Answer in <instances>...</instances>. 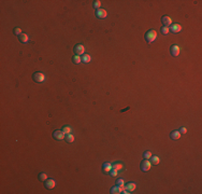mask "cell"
Returning <instances> with one entry per match:
<instances>
[{"label": "cell", "instance_id": "cell-20", "mask_svg": "<svg viewBox=\"0 0 202 194\" xmlns=\"http://www.w3.org/2000/svg\"><path fill=\"white\" fill-rule=\"evenodd\" d=\"M112 168H113V169H115V170H117V172H118V170H121V169H123V164L116 163V164L113 165Z\"/></svg>", "mask_w": 202, "mask_h": 194}, {"label": "cell", "instance_id": "cell-9", "mask_svg": "<svg viewBox=\"0 0 202 194\" xmlns=\"http://www.w3.org/2000/svg\"><path fill=\"white\" fill-rule=\"evenodd\" d=\"M169 30L171 31V32H173V33H178L182 30V26L180 24H173V25L170 26Z\"/></svg>", "mask_w": 202, "mask_h": 194}, {"label": "cell", "instance_id": "cell-16", "mask_svg": "<svg viewBox=\"0 0 202 194\" xmlns=\"http://www.w3.org/2000/svg\"><path fill=\"white\" fill-rule=\"evenodd\" d=\"M121 190H123V188H121V187H118V185H116V187H113L112 189H111V193H112V194L121 193Z\"/></svg>", "mask_w": 202, "mask_h": 194}, {"label": "cell", "instance_id": "cell-19", "mask_svg": "<svg viewBox=\"0 0 202 194\" xmlns=\"http://www.w3.org/2000/svg\"><path fill=\"white\" fill-rule=\"evenodd\" d=\"M72 62L74 63V64L78 65V64H80V63L82 62V58L80 57L79 55H74V56H73V57H72Z\"/></svg>", "mask_w": 202, "mask_h": 194}, {"label": "cell", "instance_id": "cell-24", "mask_svg": "<svg viewBox=\"0 0 202 194\" xmlns=\"http://www.w3.org/2000/svg\"><path fill=\"white\" fill-rule=\"evenodd\" d=\"M62 132L65 134H70L71 133V127L70 126H64L62 127Z\"/></svg>", "mask_w": 202, "mask_h": 194}, {"label": "cell", "instance_id": "cell-17", "mask_svg": "<svg viewBox=\"0 0 202 194\" xmlns=\"http://www.w3.org/2000/svg\"><path fill=\"white\" fill-rule=\"evenodd\" d=\"M65 139H66V141H67V142L71 144V142L74 141V136H73L71 133H70V134H67V136L65 137Z\"/></svg>", "mask_w": 202, "mask_h": 194}, {"label": "cell", "instance_id": "cell-5", "mask_svg": "<svg viewBox=\"0 0 202 194\" xmlns=\"http://www.w3.org/2000/svg\"><path fill=\"white\" fill-rule=\"evenodd\" d=\"M74 53L76 54V55H82V54H84L85 53V48H84V45H82V44H76L75 47H74Z\"/></svg>", "mask_w": 202, "mask_h": 194}, {"label": "cell", "instance_id": "cell-2", "mask_svg": "<svg viewBox=\"0 0 202 194\" xmlns=\"http://www.w3.org/2000/svg\"><path fill=\"white\" fill-rule=\"evenodd\" d=\"M32 79L35 80L37 83H42V82L45 81V76H44V73L38 71V72H35L32 75Z\"/></svg>", "mask_w": 202, "mask_h": 194}, {"label": "cell", "instance_id": "cell-13", "mask_svg": "<svg viewBox=\"0 0 202 194\" xmlns=\"http://www.w3.org/2000/svg\"><path fill=\"white\" fill-rule=\"evenodd\" d=\"M102 169H103V173L109 174L111 172V169H112V164H111V163H104Z\"/></svg>", "mask_w": 202, "mask_h": 194}, {"label": "cell", "instance_id": "cell-8", "mask_svg": "<svg viewBox=\"0 0 202 194\" xmlns=\"http://www.w3.org/2000/svg\"><path fill=\"white\" fill-rule=\"evenodd\" d=\"M107 15H108V13H107V11L104 10V9H98V10L96 11V16H97L98 18H100V19L106 18Z\"/></svg>", "mask_w": 202, "mask_h": 194}, {"label": "cell", "instance_id": "cell-6", "mask_svg": "<svg viewBox=\"0 0 202 194\" xmlns=\"http://www.w3.org/2000/svg\"><path fill=\"white\" fill-rule=\"evenodd\" d=\"M161 22H162L163 26H166V27H169L172 25V18L170 17V16H167V15L161 17Z\"/></svg>", "mask_w": 202, "mask_h": 194}, {"label": "cell", "instance_id": "cell-28", "mask_svg": "<svg viewBox=\"0 0 202 194\" xmlns=\"http://www.w3.org/2000/svg\"><path fill=\"white\" fill-rule=\"evenodd\" d=\"M110 175L111 176H113V177H115L116 175H117V170H115V169H111V172H110Z\"/></svg>", "mask_w": 202, "mask_h": 194}, {"label": "cell", "instance_id": "cell-12", "mask_svg": "<svg viewBox=\"0 0 202 194\" xmlns=\"http://www.w3.org/2000/svg\"><path fill=\"white\" fill-rule=\"evenodd\" d=\"M18 39H19V41H21L22 43H27L28 40H29L27 33H21V35L18 36Z\"/></svg>", "mask_w": 202, "mask_h": 194}, {"label": "cell", "instance_id": "cell-14", "mask_svg": "<svg viewBox=\"0 0 202 194\" xmlns=\"http://www.w3.org/2000/svg\"><path fill=\"white\" fill-rule=\"evenodd\" d=\"M159 162H160V160H159V158L157 155H152L150 156V164L152 165H158Z\"/></svg>", "mask_w": 202, "mask_h": 194}, {"label": "cell", "instance_id": "cell-10", "mask_svg": "<svg viewBox=\"0 0 202 194\" xmlns=\"http://www.w3.org/2000/svg\"><path fill=\"white\" fill-rule=\"evenodd\" d=\"M55 185H56V182L54 179H46V180H45V188H46V189H48V190L54 189Z\"/></svg>", "mask_w": 202, "mask_h": 194}, {"label": "cell", "instance_id": "cell-21", "mask_svg": "<svg viewBox=\"0 0 202 194\" xmlns=\"http://www.w3.org/2000/svg\"><path fill=\"white\" fill-rule=\"evenodd\" d=\"M47 179V175L45 173H40L39 174V180L40 181H45Z\"/></svg>", "mask_w": 202, "mask_h": 194}, {"label": "cell", "instance_id": "cell-3", "mask_svg": "<svg viewBox=\"0 0 202 194\" xmlns=\"http://www.w3.org/2000/svg\"><path fill=\"white\" fill-rule=\"evenodd\" d=\"M150 166H152V164H150V162L148 161V160H146V159H144L143 161L141 162V165H140L142 172H147V170H149Z\"/></svg>", "mask_w": 202, "mask_h": 194}, {"label": "cell", "instance_id": "cell-4", "mask_svg": "<svg viewBox=\"0 0 202 194\" xmlns=\"http://www.w3.org/2000/svg\"><path fill=\"white\" fill-rule=\"evenodd\" d=\"M53 136H54V138L56 139V140H64L65 139V133L62 132V130H55L53 134Z\"/></svg>", "mask_w": 202, "mask_h": 194}, {"label": "cell", "instance_id": "cell-26", "mask_svg": "<svg viewBox=\"0 0 202 194\" xmlns=\"http://www.w3.org/2000/svg\"><path fill=\"white\" fill-rule=\"evenodd\" d=\"M116 183H117L118 187H121V188H123V189H124V179H121H121H118Z\"/></svg>", "mask_w": 202, "mask_h": 194}, {"label": "cell", "instance_id": "cell-30", "mask_svg": "<svg viewBox=\"0 0 202 194\" xmlns=\"http://www.w3.org/2000/svg\"><path fill=\"white\" fill-rule=\"evenodd\" d=\"M121 193H123V194H129V193H131V192H129V191H128V190L126 189V190H124Z\"/></svg>", "mask_w": 202, "mask_h": 194}, {"label": "cell", "instance_id": "cell-29", "mask_svg": "<svg viewBox=\"0 0 202 194\" xmlns=\"http://www.w3.org/2000/svg\"><path fill=\"white\" fill-rule=\"evenodd\" d=\"M180 133H181V134H186V133H187V129H186L185 127H182L181 129H180Z\"/></svg>", "mask_w": 202, "mask_h": 194}, {"label": "cell", "instance_id": "cell-23", "mask_svg": "<svg viewBox=\"0 0 202 194\" xmlns=\"http://www.w3.org/2000/svg\"><path fill=\"white\" fill-rule=\"evenodd\" d=\"M150 156H152V152H150V151H145V152L143 153V158L146 159V160L150 159Z\"/></svg>", "mask_w": 202, "mask_h": 194}, {"label": "cell", "instance_id": "cell-27", "mask_svg": "<svg viewBox=\"0 0 202 194\" xmlns=\"http://www.w3.org/2000/svg\"><path fill=\"white\" fill-rule=\"evenodd\" d=\"M100 5H101V2L99 1V0H97V1H95V3H94V7H95L97 10L99 9V7H100Z\"/></svg>", "mask_w": 202, "mask_h": 194}, {"label": "cell", "instance_id": "cell-18", "mask_svg": "<svg viewBox=\"0 0 202 194\" xmlns=\"http://www.w3.org/2000/svg\"><path fill=\"white\" fill-rule=\"evenodd\" d=\"M90 61H92V57H90V55L84 54L83 57H82V62L85 63V64H88V63H90Z\"/></svg>", "mask_w": 202, "mask_h": 194}, {"label": "cell", "instance_id": "cell-1", "mask_svg": "<svg viewBox=\"0 0 202 194\" xmlns=\"http://www.w3.org/2000/svg\"><path fill=\"white\" fill-rule=\"evenodd\" d=\"M156 38H157V32H156V30L154 29H150L146 32V35H145V40H146L148 43H152V42H154Z\"/></svg>", "mask_w": 202, "mask_h": 194}, {"label": "cell", "instance_id": "cell-7", "mask_svg": "<svg viewBox=\"0 0 202 194\" xmlns=\"http://www.w3.org/2000/svg\"><path fill=\"white\" fill-rule=\"evenodd\" d=\"M170 51H171V54L173 56H178L180 55V52H181V48H180V47H178L177 44H173L172 47H171V48H170Z\"/></svg>", "mask_w": 202, "mask_h": 194}, {"label": "cell", "instance_id": "cell-25", "mask_svg": "<svg viewBox=\"0 0 202 194\" xmlns=\"http://www.w3.org/2000/svg\"><path fill=\"white\" fill-rule=\"evenodd\" d=\"M13 32H14V35H17V36H19V35H21V33H23V32H22V29H21V28H18V27L14 28Z\"/></svg>", "mask_w": 202, "mask_h": 194}, {"label": "cell", "instance_id": "cell-11", "mask_svg": "<svg viewBox=\"0 0 202 194\" xmlns=\"http://www.w3.org/2000/svg\"><path fill=\"white\" fill-rule=\"evenodd\" d=\"M170 137H171V139H173V140H178V139L181 138L180 130H173V132L170 134Z\"/></svg>", "mask_w": 202, "mask_h": 194}, {"label": "cell", "instance_id": "cell-22", "mask_svg": "<svg viewBox=\"0 0 202 194\" xmlns=\"http://www.w3.org/2000/svg\"><path fill=\"white\" fill-rule=\"evenodd\" d=\"M169 27H166V26H162V27H161V33H162V35H168V33H169Z\"/></svg>", "mask_w": 202, "mask_h": 194}, {"label": "cell", "instance_id": "cell-15", "mask_svg": "<svg viewBox=\"0 0 202 194\" xmlns=\"http://www.w3.org/2000/svg\"><path fill=\"white\" fill-rule=\"evenodd\" d=\"M135 182H129V183H127V185H126V189L129 191V192H132V191H135Z\"/></svg>", "mask_w": 202, "mask_h": 194}]
</instances>
